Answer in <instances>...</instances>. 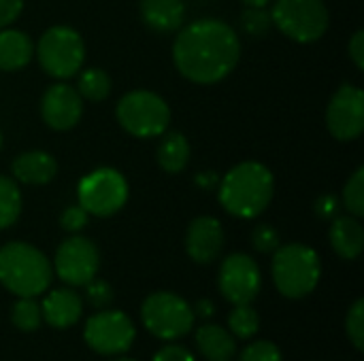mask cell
<instances>
[{"instance_id":"1","label":"cell","mask_w":364,"mask_h":361,"mask_svg":"<svg viewBox=\"0 0 364 361\" xmlns=\"http://www.w3.org/2000/svg\"><path fill=\"white\" fill-rule=\"evenodd\" d=\"M241 40L222 19H196L179 30L173 43V62L181 77L198 85L224 81L239 64Z\"/></svg>"},{"instance_id":"2","label":"cell","mask_w":364,"mask_h":361,"mask_svg":"<svg viewBox=\"0 0 364 361\" xmlns=\"http://www.w3.org/2000/svg\"><path fill=\"white\" fill-rule=\"evenodd\" d=\"M275 194L273 172L260 162H241L220 179L218 198L222 209L239 219H254L262 215Z\"/></svg>"},{"instance_id":"3","label":"cell","mask_w":364,"mask_h":361,"mask_svg":"<svg viewBox=\"0 0 364 361\" xmlns=\"http://www.w3.org/2000/svg\"><path fill=\"white\" fill-rule=\"evenodd\" d=\"M53 266L43 251L28 243L0 247V285L17 298H36L51 285Z\"/></svg>"},{"instance_id":"4","label":"cell","mask_w":364,"mask_h":361,"mask_svg":"<svg viewBox=\"0 0 364 361\" xmlns=\"http://www.w3.org/2000/svg\"><path fill=\"white\" fill-rule=\"evenodd\" d=\"M322 274L320 255L301 243L279 245L273 253V283L282 296L290 300H301L309 296Z\"/></svg>"},{"instance_id":"5","label":"cell","mask_w":364,"mask_h":361,"mask_svg":"<svg viewBox=\"0 0 364 361\" xmlns=\"http://www.w3.org/2000/svg\"><path fill=\"white\" fill-rule=\"evenodd\" d=\"M119 126L134 138L162 136L171 123L166 100L149 89H132L119 98L115 109Z\"/></svg>"},{"instance_id":"6","label":"cell","mask_w":364,"mask_h":361,"mask_svg":"<svg viewBox=\"0 0 364 361\" xmlns=\"http://www.w3.org/2000/svg\"><path fill=\"white\" fill-rule=\"evenodd\" d=\"M273 26L296 43L320 40L331 23V13L324 0H273Z\"/></svg>"},{"instance_id":"7","label":"cell","mask_w":364,"mask_h":361,"mask_svg":"<svg viewBox=\"0 0 364 361\" xmlns=\"http://www.w3.org/2000/svg\"><path fill=\"white\" fill-rule=\"evenodd\" d=\"M34 53L38 57L41 68L49 77L64 81L81 70L85 60V45L75 28L53 26L38 38Z\"/></svg>"},{"instance_id":"8","label":"cell","mask_w":364,"mask_h":361,"mask_svg":"<svg viewBox=\"0 0 364 361\" xmlns=\"http://www.w3.org/2000/svg\"><path fill=\"white\" fill-rule=\"evenodd\" d=\"M141 317L145 328L160 340H177L188 336L196 319L192 306L181 296L171 291L151 294L141 306Z\"/></svg>"},{"instance_id":"9","label":"cell","mask_w":364,"mask_h":361,"mask_svg":"<svg viewBox=\"0 0 364 361\" xmlns=\"http://www.w3.org/2000/svg\"><path fill=\"white\" fill-rule=\"evenodd\" d=\"M79 204L94 217H111L128 202V181L115 168H96L79 183Z\"/></svg>"},{"instance_id":"10","label":"cell","mask_w":364,"mask_h":361,"mask_svg":"<svg viewBox=\"0 0 364 361\" xmlns=\"http://www.w3.org/2000/svg\"><path fill=\"white\" fill-rule=\"evenodd\" d=\"M100 268V253L98 247L83 236L66 238L53 257V270L70 287H83L92 279H96Z\"/></svg>"},{"instance_id":"11","label":"cell","mask_w":364,"mask_h":361,"mask_svg":"<svg viewBox=\"0 0 364 361\" xmlns=\"http://www.w3.org/2000/svg\"><path fill=\"white\" fill-rule=\"evenodd\" d=\"M83 336L92 351L100 355H122L132 347L136 330L122 311H100L87 319Z\"/></svg>"},{"instance_id":"12","label":"cell","mask_w":364,"mask_h":361,"mask_svg":"<svg viewBox=\"0 0 364 361\" xmlns=\"http://www.w3.org/2000/svg\"><path fill=\"white\" fill-rule=\"evenodd\" d=\"M326 128L341 140H356L364 130V91L352 83H343L326 106Z\"/></svg>"},{"instance_id":"13","label":"cell","mask_w":364,"mask_h":361,"mask_svg":"<svg viewBox=\"0 0 364 361\" xmlns=\"http://www.w3.org/2000/svg\"><path fill=\"white\" fill-rule=\"evenodd\" d=\"M218 285H220L222 296L228 302L252 304V300H256L260 285H262L260 268L250 255L232 253L220 266Z\"/></svg>"},{"instance_id":"14","label":"cell","mask_w":364,"mask_h":361,"mask_svg":"<svg viewBox=\"0 0 364 361\" xmlns=\"http://www.w3.org/2000/svg\"><path fill=\"white\" fill-rule=\"evenodd\" d=\"M83 115V98L68 83H53L41 98L43 121L58 132H66L79 123Z\"/></svg>"},{"instance_id":"15","label":"cell","mask_w":364,"mask_h":361,"mask_svg":"<svg viewBox=\"0 0 364 361\" xmlns=\"http://www.w3.org/2000/svg\"><path fill=\"white\" fill-rule=\"evenodd\" d=\"M224 249V228L215 217H196L188 226L186 251L196 264H211Z\"/></svg>"},{"instance_id":"16","label":"cell","mask_w":364,"mask_h":361,"mask_svg":"<svg viewBox=\"0 0 364 361\" xmlns=\"http://www.w3.org/2000/svg\"><path fill=\"white\" fill-rule=\"evenodd\" d=\"M41 313H43V319L51 328L66 330V328H70V326H75L79 321V317L83 313V302L73 289L62 287V289H53L43 300Z\"/></svg>"},{"instance_id":"17","label":"cell","mask_w":364,"mask_h":361,"mask_svg":"<svg viewBox=\"0 0 364 361\" xmlns=\"http://www.w3.org/2000/svg\"><path fill=\"white\" fill-rule=\"evenodd\" d=\"M11 172L23 185H47L58 174V162L47 151H26L13 160Z\"/></svg>"},{"instance_id":"18","label":"cell","mask_w":364,"mask_h":361,"mask_svg":"<svg viewBox=\"0 0 364 361\" xmlns=\"http://www.w3.org/2000/svg\"><path fill=\"white\" fill-rule=\"evenodd\" d=\"M139 11L143 23L160 34L177 32L186 19L183 0H141Z\"/></svg>"},{"instance_id":"19","label":"cell","mask_w":364,"mask_h":361,"mask_svg":"<svg viewBox=\"0 0 364 361\" xmlns=\"http://www.w3.org/2000/svg\"><path fill=\"white\" fill-rule=\"evenodd\" d=\"M331 245L335 253L343 260H356L364 249V230L358 217H335L331 232H328Z\"/></svg>"},{"instance_id":"20","label":"cell","mask_w":364,"mask_h":361,"mask_svg":"<svg viewBox=\"0 0 364 361\" xmlns=\"http://www.w3.org/2000/svg\"><path fill=\"white\" fill-rule=\"evenodd\" d=\"M34 55V45L30 36L21 30L2 28L0 30V70L15 72L21 70Z\"/></svg>"},{"instance_id":"21","label":"cell","mask_w":364,"mask_h":361,"mask_svg":"<svg viewBox=\"0 0 364 361\" xmlns=\"http://www.w3.org/2000/svg\"><path fill=\"white\" fill-rule=\"evenodd\" d=\"M194 338L200 355L207 361H232L237 355L235 336L228 334V330H224L222 326L207 323L196 330Z\"/></svg>"},{"instance_id":"22","label":"cell","mask_w":364,"mask_h":361,"mask_svg":"<svg viewBox=\"0 0 364 361\" xmlns=\"http://www.w3.org/2000/svg\"><path fill=\"white\" fill-rule=\"evenodd\" d=\"M190 143L181 132H164L162 140L158 145L156 151V160L158 166L166 172V174H179L186 170L188 162H190Z\"/></svg>"},{"instance_id":"23","label":"cell","mask_w":364,"mask_h":361,"mask_svg":"<svg viewBox=\"0 0 364 361\" xmlns=\"http://www.w3.org/2000/svg\"><path fill=\"white\" fill-rule=\"evenodd\" d=\"M77 91L90 102H102L111 94V77L102 68H85L77 72Z\"/></svg>"},{"instance_id":"24","label":"cell","mask_w":364,"mask_h":361,"mask_svg":"<svg viewBox=\"0 0 364 361\" xmlns=\"http://www.w3.org/2000/svg\"><path fill=\"white\" fill-rule=\"evenodd\" d=\"M21 215V191L13 179L0 177V230L11 228Z\"/></svg>"},{"instance_id":"25","label":"cell","mask_w":364,"mask_h":361,"mask_svg":"<svg viewBox=\"0 0 364 361\" xmlns=\"http://www.w3.org/2000/svg\"><path fill=\"white\" fill-rule=\"evenodd\" d=\"M228 328L237 338L250 340L260 330V317L250 304H235V311L228 315Z\"/></svg>"},{"instance_id":"26","label":"cell","mask_w":364,"mask_h":361,"mask_svg":"<svg viewBox=\"0 0 364 361\" xmlns=\"http://www.w3.org/2000/svg\"><path fill=\"white\" fill-rule=\"evenodd\" d=\"M11 321L17 330L21 332H34L41 321H43V313H41V304L34 298H19L13 304L11 311Z\"/></svg>"},{"instance_id":"27","label":"cell","mask_w":364,"mask_h":361,"mask_svg":"<svg viewBox=\"0 0 364 361\" xmlns=\"http://www.w3.org/2000/svg\"><path fill=\"white\" fill-rule=\"evenodd\" d=\"M343 206L350 215L363 217L364 215V168H356V172L348 179L343 187Z\"/></svg>"},{"instance_id":"28","label":"cell","mask_w":364,"mask_h":361,"mask_svg":"<svg viewBox=\"0 0 364 361\" xmlns=\"http://www.w3.org/2000/svg\"><path fill=\"white\" fill-rule=\"evenodd\" d=\"M241 26L245 30V34L250 36H264L273 21H271V13L267 11V6H247L241 15Z\"/></svg>"},{"instance_id":"29","label":"cell","mask_w":364,"mask_h":361,"mask_svg":"<svg viewBox=\"0 0 364 361\" xmlns=\"http://www.w3.org/2000/svg\"><path fill=\"white\" fill-rule=\"evenodd\" d=\"M346 330H348V336L352 340V345L363 351L364 349V300H356L354 306L350 309L348 313V319H346Z\"/></svg>"},{"instance_id":"30","label":"cell","mask_w":364,"mask_h":361,"mask_svg":"<svg viewBox=\"0 0 364 361\" xmlns=\"http://www.w3.org/2000/svg\"><path fill=\"white\" fill-rule=\"evenodd\" d=\"M239 361H282V351L271 340H258L245 347Z\"/></svg>"},{"instance_id":"31","label":"cell","mask_w":364,"mask_h":361,"mask_svg":"<svg viewBox=\"0 0 364 361\" xmlns=\"http://www.w3.org/2000/svg\"><path fill=\"white\" fill-rule=\"evenodd\" d=\"M87 217H90V213L81 204H73V206L62 211L60 226H62V230H66L70 234H77V232H81L87 226Z\"/></svg>"},{"instance_id":"32","label":"cell","mask_w":364,"mask_h":361,"mask_svg":"<svg viewBox=\"0 0 364 361\" xmlns=\"http://www.w3.org/2000/svg\"><path fill=\"white\" fill-rule=\"evenodd\" d=\"M85 287V294H87V300L94 309H107L113 300V289L109 283L105 281H98V279H92Z\"/></svg>"},{"instance_id":"33","label":"cell","mask_w":364,"mask_h":361,"mask_svg":"<svg viewBox=\"0 0 364 361\" xmlns=\"http://www.w3.org/2000/svg\"><path fill=\"white\" fill-rule=\"evenodd\" d=\"M252 243L260 253H275V249L279 247V232L271 226H258L254 230Z\"/></svg>"},{"instance_id":"34","label":"cell","mask_w":364,"mask_h":361,"mask_svg":"<svg viewBox=\"0 0 364 361\" xmlns=\"http://www.w3.org/2000/svg\"><path fill=\"white\" fill-rule=\"evenodd\" d=\"M23 11V0H0V30L9 28Z\"/></svg>"},{"instance_id":"35","label":"cell","mask_w":364,"mask_h":361,"mask_svg":"<svg viewBox=\"0 0 364 361\" xmlns=\"http://www.w3.org/2000/svg\"><path fill=\"white\" fill-rule=\"evenodd\" d=\"M314 211H316V215L320 217V219H335L337 217V211H339V200L335 198V196H331V194H326V196H320L318 200H316V206H314Z\"/></svg>"},{"instance_id":"36","label":"cell","mask_w":364,"mask_h":361,"mask_svg":"<svg viewBox=\"0 0 364 361\" xmlns=\"http://www.w3.org/2000/svg\"><path fill=\"white\" fill-rule=\"evenodd\" d=\"M154 361H196L194 360V355L188 351V349H183V347H164V349H160L158 353H156V357Z\"/></svg>"},{"instance_id":"37","label":"cell","mask_w":364,"mask_h":361,"mask_svg":"<svg viewBox=\"0 0 364 361\" xmlns=\"http://www.w3.org/2000/svg\"><path fill=\"white\" fill-rule=\"evenodd\" d=\"M348 51H350V57H352V62L356 64V68H358V70H363L364 68V32L363 30H358V32L352 36V40H350V45H348Z\"/></svg>"},{"instance_id":"38","label":"cell","mask_w":364,"mask_h":361,"mask_svg":"<svg viewBox=\"0 0 364 361\" xmlns=\"http://www.w3.org/2000/svg\"><path fill=\"white\" fill-rule=\"evenodd\" d=\"M194 311V315L196 317H200V319H209V317H213V313H215V306H213V302L211 300H198L196 302V306L192 309Z\"/></svg>"},{"instance_id":"39","label":"cell","mask_w":364,"mask_h":361,"mask_svg":"<svg viewBox=\"0 0 364 361\" xmlns=\"http://www.w3.org/2000/svg\"><path fill=\"white\" fill-rule=\"evenodd\" d=\"M196 183H198V187H200V189H211V187L220 185V179H218L213 172L205 170V172H200V174L196 177Z\"/></svg>"},{"instance_id":"40","label":"cell","mask_w":364,"mask_h":361,"mask_svg":"<svg viewBox=\"0 0 364 361\" xmlns=\"http://www.w3.org/2000/svg\"><path fill=\"white\" fill-rule=\"evenodd\" d=\"M269 2H273V0H243L245 6H267Z\"/></svg>"},{"instance_id":"41","label":"cell","mask_w":364,"mask_h":361,"mask_svg":"<svg viewBox=\"0 0 364 361\" xmlns=\"http://www.w3.org/2000/svg\"><path fill=\"white\" fill-rule=\"evenodd\" d=\"M115 361H134V360H130V357H122V360H115Z\"/></svg>"},{"instance_id":"42","label":"cell","mask_w":364,"mask_h":361,"mask_svg":"<svg viewBox=\"0 0 364 361\" xmlns=\"http://www.w3.org/2000/svg\"><path fill=\"white\" fill-rule=\"evenodd\" d=\"M0 147H2V132H0Z\"/></svg>"}]
</instances>
